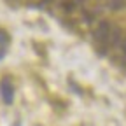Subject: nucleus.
I'll use <instances>...</instances> for the list:
<instances>
[{"label": "nucleus", "instance_id": "obj_1", "mask_svg": "<svg viewBox=\"0 0 126 126\" xmlns=\"http://www.w3.org/2000/svg\"><path fill=\"white\" fill-rule=\"evenodd\" d=\"M110 28L112 26H110L109 21H100L96 25V28H94V32H93V39H94V42H96L98 53L102 56L109 53V33H110Z\"/></svg>", "mask_w": 126, "mask_h": 126}, {"label": "nucleus", "instance_id": "obj_2", "mask_svg": "<svg viewBox=\"0 0 126 126\" xmlns=\"http://www.w3.org/2000/svg\"><path fill=\"white\" fill-rule=\"evenodd\" d=\"M0 94H2V100H4L5 105L12 103V100H14V86H12V82L7 77H4L2 82H0Z\"/></svg>", "mask_w": 126, "mask_h": 126}, {"label": "nucleus", "instance_id": "obj_3", "mask_svg": "<svg viewBox=\"0 0 126 126\" xmlns=\"http://www.w3.org/2000/svg\"><path fill=\"white\" fill-rule=\"evenodd\" d=\"M123 40V30L117 26L110 28V33H109V51L110 49H117L119 42Z\"/></svg>", "mask_w": 126, "mask_h": 126}, {"label": "nucleus", "instance_id": "obj_4", "mask_svg": "<svg viewBox=\"0 0 126 126\" xmlns=\"http://www.w3.org/2000/svg\"><path fill=\"white\" fill-rule=\"evenodd\" d=\"M7 46H9V35L5 33L4 30H0V58H4Z\"/></svg>", "mask_w": 126, "mask_h": 126}, {"label": "nucleus", "instance_id": "obj_5", "mask_svg": "<svg viewBox=\"0 0 126 126\" xmlns=\"http://www.w3.org/2000/svg\"><path fill=\"white\" fill-rule=\"evenodd\" d=\"M117 53H119V61H121V65H126V37H123V40L119 42Z\"/></svg>", "mask_w": 126, "mask_h": 126}, {"label": "nucleus", "instance_id": "obj_6", "mask_svg": "<svg viewBox=\"0 0 126 126\" xmlns=\"http://www.w3.org/2000/svg\"><path fill=\"white\" fill-rule=\"evenodd\" d=\"M109 7L112 9V11H119V9L126 7V0H110Z\"/></svg>", "mask_w": 126, "mask_h": 126}, {"label": "nucleus", "instance_id": "obj_7", "mask_svg": "<svg viewBox=\"0 0 126 126\" xmlns=\"http://www.w3.org/2000/svg\"><path fill=\"white\" fill-rule=\"evenodd\" d=\"M75 7V2H67V4H63V9H65L67 12H72Z\"/></svg>", "mask_w": 126, "mask_h": 126}]
</instances>
